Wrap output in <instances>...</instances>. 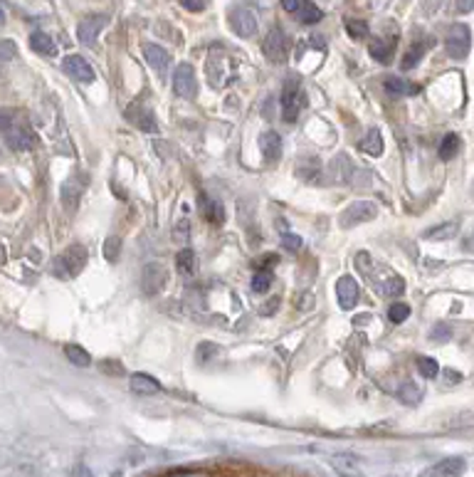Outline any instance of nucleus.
Instances as JSON below:
<instances>
[{
    "label": "nucleus",
    "instance_id": "nucleus-1",
    "mask_svg": "<svg viewBox=\"0 0 474 477\" xmlns=\"http://www.w3.org/2000/svg\"><path fill=\"white\" fill-rule=\"evenodd\" d=\"M85 265H87V248L85 245L74 243L55 260V275L57 277H64V279L77 277V275L85 270Z\"/></svg>",
    "mask_w": 474,
    "mask_h": 477
},
{
    "label": "nucleus",
    "instance_id": "nucleus-2",
    "mask_svg": "<svg viewBox=\"0 0 474 477\" xmlns=\"http://www.w3.org/2000/svg\"><path fill=\"white\" fill-rule=\"evenodd\" d=\"M469 47H472V33H469L467 25L457 23L452 25L450 33L445 37V50L452 60H464L469 55Z\"/></svg>",
    "mask_w": 474,
    "mask_h": 477
},
{
    "label": "nucleus",
    "instance_id": "nucleus-3",
    "mask_svg": "<svg viewBox=\"0 0 474 477\" xmlns=\"http://www.w3.org/2000/svg\"><path fill=\"white\" fill-rule=\"evenodd\" d=\"M262 52H265V57L270 60V62L282 64L284 60H287L289 42H287V35H284V30L279 28V25H276V28H272L270 33H267L265 42H262Z\"/></svg>",
    "mask_w": 474,
    "mask_h": 477
},
{
    "label": "nucleus",
    "instance_id": "nucleus-4",
    "mask_svg": "<svg viewBox=\"0 0 474 477\" xmlns=\"http://www.w3.org/2000/svg\"><path fill=\"white\" fill-rule=\"evenodd\" d=\"M376 216H378V208H376L373 200H356V203H351L349 208L341 213L339 223H341V227H353V225H361V223L373 220Z\"/></svg>",
    "mask_w": 474,
    "mask_h": 477
},
{
    "label": "nucleus",
    "instance_id": "nucleus-5",
    "mask_svg": "<svg viewBox=\"0 0 474 477\" xmlns=\"http://www.w3.org/2000/svg\"><path fill=\"white\" fill-rule=\"evenodd\" d=\"M107 23H109V17L102 15V12H91V15H85L82 20H79V25H77V40L82 42V45L91 47L96 37H99V33L107 28Z\"/></svg>",
    "mask_w": 474,
    "mask_h": 477
},
{
    "label": "nucleus",
    "instance_id": "nucleus-6",
    "mask_svg": "<svg viewBox=\"0 0 474 477\" xmlns=\"http://www.w3.org/2000/svg\"><path fill=\"white\" fill-rule=\"evenodd\" d=\"M173 92L183 99H195L198 94V80H195V69L188 62L178 64L173 72Z\"/></svg>",
    "mask_w": 474,
    "mask_h": 477
},
{
    "label": "nucleus",
    "instance_id": "nucleus-7",
    "mask_svg": "<svg viewBox=\"0 0 474 477\" xmlns=\"http://www.w3.org/2000/svg\"><path fill=\"white\" fill-rule=\"evenodd\" d=\"M304 104H306L304 92L299 89V85H292V82H289L282 92V119L284 121H297L299 119L301 109H304Z\"/></svg>",
    "mask_w": 474,
    "mask_h": 477
},
{
    "label": "nucleus",
    "instance_id": "nucleus-8",
    "mask_svg": "<svg viewBox=\"0 0 474 477\" xmlns=\"http://www.w3.org/2000/svg\"><path fill=\"white\" fill-rule=\"evenodd\" d=\"M464 470H467V460L459 455H452V458H442L440 462L425 467L420 477H462Z\"/></svg>",
    "mask_w": 474,
    "mask_h": 477
},
{
    "label": "nucleus",
    "instance_id": "nucleus-9",
    "mask_svg": "<svg viewBox=\"0 0 474 477\" xmlns=\"http://www.w3.org/2000/svg\"><path fill=\"white\" fill-rule=\"evenodd\" d=\"M230 28L232 33L237 35V37H252L254 33H257V15H254L249 8H232L230 10Z\"/></svg>",
    "mask_w": 474,
    "mask_h": 477
},
{
    "label": "nucleus",
    "instance_id": "nucleus-10",
    "mask_svg": "<svg viewBox=\"0 0 474 477\" xmlns=\"http://www.w3.org/2000/svg\"><path fill=\"white\" fill-rule=\"evenodd\" d=\"M124 116L131 121V124L136 126V129L148 131V134H156V131H158V121H156V116H153L151 107H146V104H141V102L129 104V109H126Z\"/></svg>",
    "mask_w": 474,
    "mask_h": 477
},
{
    "label": "nucleus",
    "instance_id": "nucleus-11",
    "mask_svg": "<svg viewBox=\"0 0 474 477\" xmlns=\"http://www.w3.org/2000/svg\"><path fill=\"white\" fill-rule=\"evenodd\" d=\"M141 284L146 295H158L166 284V267L161 262H146L141 272Z\"/></svg>",
    "mask_w": 474,
    "mask_h": 477
},
{
    "label": "nucleus",
    "instance_id": "nucleus-12",
    "mask_svg": "<svg viewBox=\"0 0 474 477\" xmlns=\"http://www.w3.org/2000/svg\"><path fill=\"white\" fill-rule=\"evenodd\" d=\"M6 144L12 151H30V148L37 146V137H35L28 126H8Z\"/></svg>",
    "mask_w": 474,
    "mask_h": 477
},
{
    "label": "nucleus",
    "instance_id": "nucleus-13",
    "mask_svg": "<svg viewBox=\"0 0 474 477\" xmlns=\"http://www.w3.org/2000/svg\"><path fill=\"white\" fill-rule=\"evenodd\" d=\"M62 69L77 82H94V67L82 55H67L62 60Z\"/></svg>",
    "mask_w": 474,
    "mask_h": 477
},
{
    "label": "nucleus",
    "instance_id": "nucleus-14",
    "mask_svg": "<svg viewBox=\"0 0 474 477\" xmlns=\"http://www.w3.org/2000/svg\"><path fill=\"white\" fill-rule=\"evenodd\" d=\"M331 467L339 477H363L361 460L353 453H336L331 455Z\"/></svg>",
    "mask_w": 474,
    "mask_h": 477
},
{
    "label": "nucleus",
    "instance_id": "nucleus-15",
    "mask_svg": "<svg viewBox=\"0 0 474 477\" xmlns=\"http://www.w3.org/2000/svg\"><path fill=\"white\" fill-rule=\"evenodd\" d=\"M358 282H356L351 275H344V277L336 279V300H339L341 309H353L356 302H358Z\"/></svg>",
    "mask_w": 474,
    "mask_h": 477
},
{
    "label": "nucleus",
    "instance_id": "nucleus-16",
    "mask_svg": "<svg viewBox=\"0 0 474 477\" xmlns=\"http://www.w3.org/2000/svg\"><path fill=\"white\" fill-rule=\"evenodd\" d=\"M260 151L267 164H276L282 159V137L276 131H265L260 137Z\"/></svg>",
    "mask_w": 474,
    "mask_h": 477
},
{
    "label": "nucleus",
    "instance_id": "nucleus-17",
    "mask_svg": "<svg viewBox=\"0 0 474 477\" xmlns=\"http://www.w3.org/2000/svg\"><path fill=\"white\" fill-rule=\"evenodd\" d=\"M198 203H200V213H203V218L208 223H213V225H222L225 223V208H222L220 200H213L208 198V193H200Z\"/></svg>",
    "mask_w": 474,
    "mask_h": 477
},
{
    "label": "nucleus",
    "instance_id": "nucleus-18",
    "mask_svg": "<svg viewBox=\"0 0 474 477\" xmlns=\"http://www.w3.org/2000/svg\"><path fill=\"white\" fill-rule=\"evenodd\" d=\"M143 57H146V62L151 64V69H156L158 74H166V72H168L170 55H168V52H166L161 45H153V42L143 45Z\"/></svg>",
    "mask_w": 474,
    "mask_h": 477
},
{
    "label": "nucleus",
    "instance_id": "nucleus-19",
    "mask_svg": "<svg viewBox=\"0 0 474 477\" xmlns=\"http://www.w3.org/2000/svg\"><path fill=\"white\" fill-rule=\"evenodd\" d=\"M129 388L136 396H156L161 391V383L148 374H134L129 379Z\"/></svg>",
    "mask_w": 474,
    "mask_h": 477
},
{
    "label": "nucleus",
    "instance_id": "nucleus-20",
    "mask_svg": "<svg viewBox=\"0 0 474 477\" xmlns=\"http://www.w3.org/2000/svg\"><path fill=\"white\" fill-rule=\"evenodd\" d=\"M383 85H385V92H388L390 97H405V94H418L420 92L418 85L401 80V77H385Z\"/></svg>",
    "mask_w": 474,
    "mask_h": 477
},
{
    "label": "nucleus",
    "instance_id": "nucleus-21",
    "mask_svg": "<svg viewBox=\"0 0 474 477\" xmlns=\"http://www.w3.org/2000/svg\"><path fill=\"white\" fill-rule=\"evenodd\" d=\"M79 198H82V186H77L74 181L62 183V188H60V200H62L64 211L72 213L79 205Z\"/></svg>",
    "mask_w": 474,
    "mask_h": 477
},
{
    "label": "nucleus",
    "instance_id": "nucleus-22",
    "mask_svg": "<svg viewBox=\"0 0 474 477\" xmlns=\"http://www.w3.org/2000/svg\"><path fill=\"white\" fill-rule=\"evenodd\" d=\"M395 40H398V35H395V37H390V40L376 37V40L371 42V57H373V60H378V62H383V64L390 62V57H393Z\"/></svg>",
    "mask_w": 474,
    "mask_h": 477
},
{
    "label": "nucleus",
    "instance_id": "nucleus-23",
    "mask_svg": "<svg viewBox=\"0 0 474 477\" xmlns=\"http://www.w3.org/2000/svg\"><path fill=\"white\" fill-rule=\"evenodd\" d=\"M30 47H33L35 52H40V55H47V57H52L57 52L55 40H52L47 33H42V30H35V33L30 35Z\"/></svg>",
    "mask_w": 474,
    "mask_h": 477
},
{
    "label": "nucleus",
    "instance_id": "nucleus-24",
    "mask_svg": "<svg viewBox=\"0 0 474 477\" xmlns=\"http://www.w3.org/2000/svg\"><path fill=\"white\" fill-rule=\"evenodd\" d=\"M328 171H331V178H336L339 183L351 181V176H353V166H351V161L346 156H336L331 161V166H328Z\"/></svg>",
    "mask_w": 474,
    "mask_h": 477
},
{
    "label": "nucleus",
    "instance_id": "nucleus-25",
    "mask_svg": "<svg viewBox=\"0 0 474 477\" xmlns=\"http://www.w3.org/2000/svg\"><path fill=\"white\" fill-rule=\"evenodd\" d=\"M398 398L405 406H418L420 398H423V388L415 386V381H403V386L398 388Z\"/></svg>",
    "mask_w": 474,
    "mask_h": 477
},
{
    "label": "nucleus",
    "instance_id": "nucleus-26",
    "mask_svg": "<svg viewBox=\"0 0 474 477\" xmlns=\"http://www.w3.org/2000/svg\"><path fill=\"white\" fill-rule=\"evenodd\" d=\"M459 233V223H442V225H434L430 230H425V238L428 240H450Z\"/></svg>",
    "mask_w": 474,
    "mask_h": 477
},
{
    "label": "nucleus",
    "instance_id": "nucleus-27",
    "mask_svg": "<svg viewBox=\"0 0 474 477\" xmlns=\"http://www.w3.org/2000/svg\"><path fill=\"white\" fill-rule=\"evenodd\" d=\"M324 17V12L319 10V8L314 6V3H309V0H304L299 8H297V20L304 25H316L319 20Z\"/></svg>",
    "mask_w": 474,
    "mask_h": 477
},
{
    "label": "nucleus",
    "instance_id": "nucleus-28",
    "mask_svg": "<svg viewBox=\"0 0 474 477\" xmlns=\"http://www.w3.org/2000/svg\"><path fill=\"white\" fill-rule=\"evenodd\" d=\"M361 148L366 151L368 156H380L383 154V137H380V131L378 129H371L363 137V141H361Z\"/></svg>",
    "mask_w": 474,
    "mask_h": 477
},
{
    "label": "nucleus",
    "instance_id": "nucleus-29",
    "mask_svg": "<svg viewBox=\"0 0 474 477\" xmlns=\"http://www.w3.org/2000/svg\"><path fill=\"white\" fill-rule=\"evenodd\" d=\"M64 356L69 358V364L82 366V369H87V366L91 364L89 352H87V349H82V347H77V344H67V347H64Z\"/></svg>",
    "mask_w": 474,
    "mask_h": 477
},
{
    "label": "nucleus",
    "instance_id": "nucleus-30",
    "mask_svg": "<svg viewBox=\"0 0 474 477\" xmlns=\"http://www.w3.org/2000/svg\"><path fill=\"white\" fill-rule=\"evenodd\" d=\"M457 151H459V137L457 134H447V137L442 139L440 148H437V156H440L442 161H452L457 156Z\"/></svg>",
    "mask_w": 474,
    "mask_h": 477
},
{
    "label": "nucleus",
    "instance_id": "nucleus-31",
    "mask_svg": "<svg viewBox=\"0 0 474 477\" xmlns=\"http://www.w3.org/2000/svg\"><path fill=\"white\" fill-rule=\"evenodd\" d=\"M175 267H178V272L181 275H193V270H195V255H193L191 248H183V250L175 255Z\"/></svg>",
    "mask_w": 474,
    "mask_h": 477
},
{
    "label": "nucleus",
    "instance_id": "nucleus-32",
    "mask_svg": "<svg viewBox=\"0 0 474 477\" xmlns=\"http://www.w3.org/2000/svg\"><path fill=\"white\" fill-rule=\"evenodd\" d=\"M425 50H428V47H425V42H412V47L405 52V57H403L401 67H403V69H412L415 64L420 62V60H423Z\"/></svg>",
    "mask_w": 474,
    "mask_h": 477
},
{
    "label": "nucleus",
    "instance_id": "nucleus-33",
    "mask_svg": "<svg viewBox=\"0 0 474 477\" xmlns=\"http://www.w3.org/2000/svg\"><path fill=\"white\" fill-rule=\"evenodd\" d=\"M415 366H418L423 379H437V374H440V364H437V358H432V356H420Z\"/></svg>",
    "mask_w": 474,
    "mask_h": 477
},
{
    "label": "nucleus",
    "instance_id": "nucleus-34",
    "mask_svg": "<svg viewBox=\"0 0 474 477\" xmlns=\"http://www.w3.org/2000/svg\"><path fill=\"white\" fill-rule=\"evenodd\" d=\"M346 33L353 40H366L368 35H371V28H368L366 20H346Z\"/></svg>",
    "mask_w": 474,
    "mask_h": 477
},
{
    "label": "nucleus",
    "instance_id": "nucleus-35",
    "mask_svg": "<svg viewBox=\"0 0 474 477\" xmlns=\"http://www.w3.org/2000/svg\"><path fill=\"white\" fill-rule=\"evenodd\" d=\"M407 317H410V307H407V304H403V302H395V304H390L388 319L393 324H403Z\"/></svg>",
    "mask_w": 474,
    "mask_h": 477
},
{
    "label": "nucleus",
    "instance_id": "nucleus-36",
    "mask_svg": "<svg viewBox=\"0 0 474 477\" xmlns=\"http://www.w3.org/2000/svg\"><path fill=\"white\" fill-rule=\"evenodd\" d=\"M270 284H272V272L270 270H257L254 272V277H252V290L254 292H267L270 290Z\"/></svg>",
    "mask_w": 474,
    "mask_h": 477
},
{
    "label": "nucleus",
    "instance_id": "nucleus-37",
    "mask_svg": "<svg viewBox=\"0 0 474 477\" xmlns=\"http://www.w3.org/2000/svg\"><path fill=\"white\" fill-rule=\"evenodd\" d=\"M119 255H121V240L107 238V243H104V257H107L109 262H116Z\"/></svg>",
    "mask_w": 474,
    "mask_h": 477
},
{
    "label": "nucleus",
    "instance_id": "nucleus-38",
    "mask_svg": "<svg viewBox=\"0 0 474 477\" xmlns=\"http://www.w3.org/2000/svg\"><path fill=\"white\" fill-rule=\"evenodd\" d=\"M188 238H191V225H188V220L175 223V227H173V240H175V243L188 245Z\"/></svg>",
    "mask_w": 474,
    "mask_h": 477
},
{
    "label": "nucleus",
    "instance_id": "nucleus-39",
    "mask_svg": "<svg viewBox=\"0 0 474 477\" xmlns=\"http://www.w3.org/2000/svg\"><path fill=\"white\" fill-rule=\"evenodd\" d=\"M383 292H385L388 297H401L403 292H405V282H403L401 277H390L388 282H385Z\"/></svg>",
    "mask_w": 474,
    "mask_h": 477
},
{
    "label": "nucleus",
    "instance_id": "nucleus-40",
    "mask_svg": "<svg viewBox=\"0 0 474 477\" xmlns=\"http://www.w3.org/2000/svg\"><path fill=\"white\" fill-rule=\"evenodd\" d=\"M195 356H198V361H208L210 356H218V349H215L213 344H210V341H203V344L198 347Z\"/></svg>",
    "mask_w": 474,
    "mask_h": 477
},
{
    "label": "nucleus",
    "instance_id": "nucleus-41",
    "mask_svg": "<svg viewBox=\"0 0 474 477\" xmlns=\"http://www.w3.org/2000/svg\"><path fill=\"white\" fill-rule=\"evenodd\" d=\"M282 245H284V248H287L289 252H299V250H301V238H297V235L284 233V235H282Z\"/></svg>",
    "mask_w": 474,
    "mask_h": 477
},
{
    "label": "nucleus",
    "instance_id": "nucleus-42",
    "mask_svg": "<svg viewBox=\"0 0 474 477\" xmlns=\"http://www.w3.org/2000/svg\"><path fill=\"white\" fill-rule=\"evenodd\" d=\"M181 6L186 8V10H191V12H200V10H205L208 0H181Z\"/></svg>",
    "mask_w": 474,
    "mask_h": 477
},
{
    "label": "nucleus",
    "instance_id": "nucleus-43",
    "mask_svg": "<svg viewBox=\"0 0 474 477\" xmlns=\"http://www.w3.org/2000/svg\"><path fill=\"white\" fill-rule=\"evenodd\" d=\"M276 262H279L276 255H265V257H260V262H254V267H257V270H270L272 272V267H274Z\"/></svg>",
    "mask_w": 474,
    "mask_h": 477
},
{
    "label": "nucleus",
    "instance_id": "nucleus-44",
    "mask_svg": "<svg viewBox=\"0 0 474 477\" xmlns=\"http://www.w3.org/2000/svg\"><path fill=\"white\" fill-rule=\"evenodd\" d=\"M10 57H15V42H0V60H10Z\"/></svg>",
    "mask_w": 474,
    "mask_h": 477
},
{
    "label": "nucleus",
    "instance_id": "nucleus-45",
    "mask_svg": "<svg viewBox=\"0 0 474 477\" xmlns=\"http://www.w3.org/2000/svg\"><path fill=\"white\" fill-rule=\"evenodd\" d=\"M166 477H210L208 472H203V470H175V472H170V475H166Z\"/></svg>",
    "mask_w": 474,
    "mask_h": 477
},
{
    "label": "nucleus",
    "instance_id": "nucleus-46",
    "mask_svg": "<svg viewBox=\"0 0 474 477\" xmlns=\"http://www.w3.org/2000/svg\"><path fill=\"white\" fill-rule=\"evenodd\" d=\"M430 336H432L434 341H447V339H450V329H447L445 324H442V327H437V329L430 331Z\"/></svg>",
    "mask_w": 474,
    "mask_h": 477
},
{
    "label": "nucleus",
    "instance_id": "nucleus-47",
    "mask_svg": "<svg viewBox=\"0 0 474 477\" xmlns=\"http://www.w3.org/2000/svg\"><path fill=\"white\" fill-rule=\"evenodd\" d=\"M102 369L107 371V374H114V376H121V374H124V366L116 364V361H104Z\"/></svg>",
    "mask_w": 474,
    "mask_h": 477
},
{
    "label": "nucleus",
    "instance_id": "nucleus-48",
    "mask_svg": "<svg viewBox=\"0 0 474 477\" xmlns=\"http://www.w3.org/2000/svg\"><path fill=\"white\" fill-rule=\"evenodd\" d=\"M72 477H96L94 472L89 470V467L85 465V462H79V465H74V470H72Z\"/></svg>",
    "mask_w": 474,
    "mask_h": 477
},
{
    "label": "nucleus",
    "instance_id": "nucleus-49",
    "mask_svg": "<svg viewBox=\"0 0 474 477\" xmlns=\"http://www.w3.org/2000/svg\"><path fill=\"white\" fill-rule=\"evenodd\" d=\"M301 3H304V0H282V8L289 12H297V8H299Z\"/></svg>",
    "mask_w": 474,
    "mask_h": 477
},
{
    "label": "nucleus",
    "instance_id": "nucleus-50",
    "mask_svg": "<svg viewBox=\"0 0 474 477\" xmlns=\"http://www.w3.org/2000/svg\"><path fill=\"white\" fill-rule=\"evenodd\" d=\"M457 10L459 12H472L474 10V0H457Z\"/></svg>",
    "mask_w": 474,
    "mask_h": 477
},
{
    "label": "nucleus",
    "instance_id": "nucleus-51",
    "mask_svg": "<svg viewBox=\"0 0 474 477\" xmlns=\"http://www.w3.org/2000/svg\"><path fill=\"white\" fill-rule=\"evenodd\" d=\"M445 376H447V379H450V381H462V376H459V374H455V371H445Z\"/></svg>",
    "mask_w": 474,
    "mask_h": 477
},
{
    "label": "nucleus",
    "instance_id": "nucleus-52",
    "mask_svg": "<svg viewBox=\"0 0 474 477\" xmlns=\"http://www.w3.org/2000/svg\"><path fill=\"white\" fill-rule=\"evenodd\" d=\"M10 126V119H8L6 114H0V129H8Z\"/></svg>",
    "mask_w": 474,
    "mask_h": 477
},
{
    "label": "nucleus",
    "instance_id": "nucleus-53",
    "mask_svg": "<svg viewBox=\"0 0 474 477\" xmlns=\"http://www.w3.org/2000/svg\"><path fill=\"white\" fill-rule=\"evenodd\" d=\"M6 23V10H3V6H0V25Z\"/></svg>",
    "mask_w": 474,
    "mask_h": 477
}]
</instances>
